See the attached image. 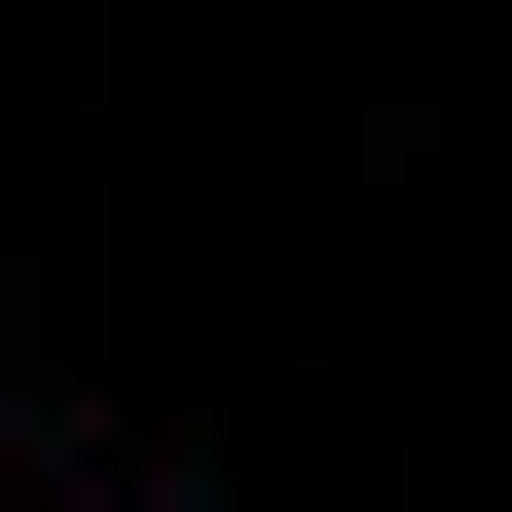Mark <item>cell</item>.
<instances>
[]
</instances>
